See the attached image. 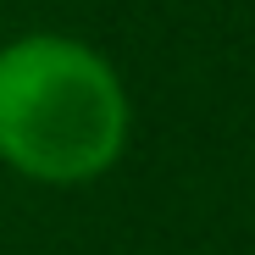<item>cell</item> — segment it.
<instances>
[{"mask_svg":"<svg viewBox=\"0 0 255 255\" xmlns=\"http://www.w3.org/2000/svg\"><path fill=\"white\" fill-rule=\"evenodd\" d=\"M128 95L106 56L61 33L0 50V155L39 183H89L122 155Z\"/></svg>","mask_w":255,"mask_h":255,"instance_id":"6da1fadb","label":"cell"}]
</instances>
